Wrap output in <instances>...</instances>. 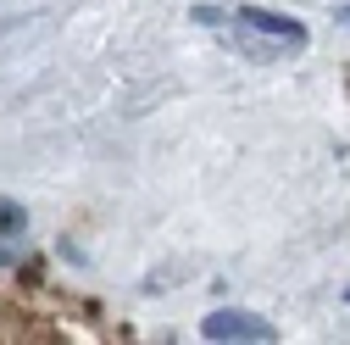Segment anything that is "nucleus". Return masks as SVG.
Returning <instances> with one entry per match:
<instances>
[{"instance_id": "7ed1b4c3", "label": "nucleus", "mask_w": 350, "mask_h": 345, "mask_svg": "<svg viewBox=\"0 0 350 345\" xmlns=\"http://www.w3.org/2000/svg\"><path fill=\"white\" fill-rule=\"evenodd\" d=\"M6 262H12V240L0 234V268H6Z\"/></svg>"}, {"instance_id": "f03ea898", "label": "nucleus", "mask_w": 350, "mask_h": 345, "mask_svg": "<svg viewBox=\"0 0 350 345\" xmlns=\"http://www.w3.org/2000/svg\"><path fill=\"white\" fill-rule=\"evenodd\" d=\"M228 23H239V28H250V34H267V39H278V45H289V51L306 45V23L278 17V12H261V6H239Z\"/></svg>"}, {"instance_id": "20e7f679", "label": "nucleus", "mask_w": 350, "mask_h": 345, "mask_svg": "<svg viewBox=\"0 0 350 345\" xmlns=\"http://www.w3.org/2000/svg\"><path fill=\"white\" fill-rule=\"evenodd\" d=\"M345 23H350V6H345Z\"/></svg>"}, {"instance_id": "f257e3e1", "label": "nucleus", "mask_w": 350, "mask_h": 345, "mask_svg": "<svg viewBox=\"0 0 350 345\" xmlns=\"http://www.w3.org/2000/svg\"><path fill=\"white\" fill-rule=\"evenodd\" d=\"M200 334L217 340V345H273L278 340V329L267 318H256V312H211L200 323Z\"/></svg>"}]
</instances>
